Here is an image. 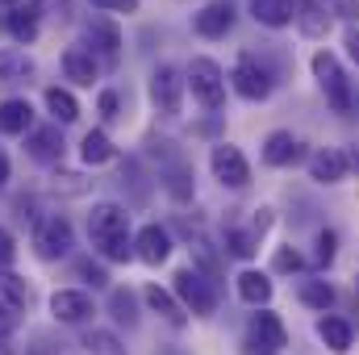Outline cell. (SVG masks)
Here are the masks:
<instances>
[{"instance_id": "cell-39", "label": "cell", "mask_w": 359, "mask_h": 355, "mask_svg": "<svg viewBox=\"0 0 359 355\" xmlns=\"http://www.w3.org/2000/svg\"><path fill=\"white\" fill-rule=\"evenodd\" d=\"M343 46H347V55H351V63L359 67V25L347 29V38H343Z\"/></svg>"}, {"instance_id": "cell-17", "label": "cell", "mask_w": 359, "mask_h": 355, "mask_svg": "<svg viewBox=\"0 0 359 355\" xmlns=\"http://www.w3.org/2000/svg\"><path fill=\"white\" fill-rule=\"evenodd\" d=\"M255 343H264L271 355L280 351V347H288V330H284V322L271 314V309H259L255 318H251V330H247Z\"/></svg>"}, {"instance_id": "cell-25", "label": "cell", "mask_w": 359, "mask_h": 355, "mask_svg": "<svg viewBox=\"0 0 359 355\" xmlns=\"http://www.w3.org/2000/svg\"><path fill=\"white\" fill-rule=\"evenodd\" d=\"M292 0H251V17L268 29H288L292 25Z\"/></svg>"}, {"instance_id": "cell-11", "label": "cell", "mask_w": 359, "mask_h": 355, "mask_svg": "<svg viewBox=\"0 0 359 355\" xmlns=\"http://www.w3.org/2000/svg\"><path fill=\"white\" fill-rule=\"evenodd\" d=\"M192 29L201 38H226L234 29V4L230 0H209L196 17H192Z\"/></svg>"}, {"instance_id": "cell-24", "label": "cell", "mask_w": 359, "mask_h": 355, "mask_svg": "<svg viewBox=\"0 0 359 355\" xmlns=\"http://www.w3.org/2000/svg\"><path fill=\"white\" fill-rule=\"evenodd\" d=\"M25 305H29V288H25V280L0 267V314L13 318V314H21Z\"/></svg>"}, {"instance_id": "cell-10", "label": "cell", "mask_w": 359, "mask_h": 355, "mask_svg": "<svg viewBox=\"0 0 359 355\" xmlns=\"http://www.w3.org/2000/svg\"><path fill=\"white\" fill-rule=\"evenodd\" d=\"M292 25L305 34V38H326L330 25H334V8L326 0H292Z\"/></svg>"}, {"instance_id": "cell-18", "label": "cell", "mask_w": 359, "mask_h": 355, "mask_svg": "<svg viewBox=\"0 0 359 355\" xmlns=\"http://www.w3.org/2000/svg\"><path fill=\"white\" fill-rule=\"evenodd\" d=\"M142 301H147L163 322H172V326H184V322H188V309L180 305V297L168 293V288H159V284H147V288H142Z\"/></svg>"}, {"instance_id": "cell-4", "label": "cell", "mask_w": 359, "mask_h": 355, "mask_svg": "<svg viewBox=\"0 0 359 355\" xmlns=\"http://www.w3.org/2000/svg\"><path fill=\"white\" fill-rule=\"evenodd\" d=\"M184 80H188L192 96H196L209 113H217V109L226 105V72H222V63H213V59H192L188 72H184Z\"/></svg>"}, {"instance_id": "cell-13", "label": "cell", "mask_w": 359, "mask_h": 355, "mask_svg": "<svg viewBox=\"0 0 359 355\" xmlns=\"http://www.w3.org/2000/svg\"><path fill=\"white\" fill-rule=\"evenodd\" d=\"M134 255L142 260V264H151V267H159V264H168V255H172V234L163 230V226H142L138 230V239H134Z\"/></svg>"}, {"instance_id": "cell-35", "label": "cell", "mask_w": 359, "mask_h": 355, "mask_svg": "<svg viewBox=\"0 0 359 355\" xmlns=\"http://www.w3.org/2000/svg\"><path fill=\"white\" fill-rule=\"evenodd\" d=\"M76 272H80L84 280H92V288H104V284H109L104 267H100V264H92V260H80V264H76Z\"/></svg>"}, {"instance_id": "cell-44", "label": "cell", "mask_w": 359, "mask_h": 355, "mask_svg": "<svg viewBox=\"0 0 359 355\" xmlns=\"http://www.w3.org/2000/svg\"><path fill=\"white\" fill-rule=\"evenodd\" d=\"M355 293H359V276H355Z\"/></svg>"}, {"instance_id": "cell-28", "label": "cell", "mask_w": 359, "mask_h": 355, "mask_svg": "<svg viewBox=\"0 0 359 355\" xmlns=\"http://www.w3.org/2000/svg\"><path fill=\"white\" fill-rule=\"evenodd\" d=\"M46 109H50L55 126H72V121L80 117V100L67 88H46Z\"/></svg>"}, {"instance_id": "cell-34", "label": "cell", "mask_w": 359, "mask_h": 355, "mask_svg": "<svg viewBox=\"0 0 359 355\" xmlns=\"http://www.w3.org/2000/svg\"><path fill=\"white\" fill-rule=\"evenodd\" d=\"M113 314H117V322L134 326V322H138V318H134V297H130V293H113Z\"/></svg>"}, {"instance_id": "cell-26", "label": "cell", "mask_w": 359, "mask_h": 355, "mask_svg": "<svg viewBox=\"0 0 359 355\" xmlns=\"http://www.w3.org/2000/svg\"><path fill=\"white\" fill-rule=\"evenodd\" d=\"M25 76H34V59L17 46H4L0 51V84H17Z\"/></svg>"}, {"instance_id": "cell-33", "label": "cell", "mask_w": 359, "mask_h": 355, "mask_svg": "<svg viewBox=\"0 0 359 355\" xmlns=\"http://www.w3.org/2000/svg\"><path fill=\"white\" fill-rule=\"evenodd\" d=\"M334 251H339V234H334V230H322V234H318V251H313V260L326 267L330 260H334Z\"/></svg>"}, {"instance_id": "cell-45", "label": "cell", "mask_w": 359, "mask_h": 355, "mask_svg": "<svg viewBox=\"0 0 359 355\" xmlns=\"http://www.w3.org/2000/svg\"><path fill=\"white\" fill-rule=\"evenodd\" d=\"M355 109H359V96H355Z\"/></svg>"}, {"instance_id": "cell-9", "label": "cell", "mask_w": 359, "mask_h": 355, "mask_svg": "<svg viewBox=\"0 0 359 355\" xmlns=\"http://www.w3.org/2000/svg\"><path fill=\"white\" fill-rule=\"evenodd\" d=\"M50 314H55V322H67V326H84V322H92L96 305H92L88 293H80V288H59V293L50 297Z\"/></svg>"}, {"instance_id": "cell-29", "label": "cell", "mask_w": 359, "mask_h": 355, "mask_svg": "<svg viewBox=\"0 0 359 355\" xmlns=\"http://www.w3.org/2000/svg\"><path fill=\"white\" fill-rule=\"evenodd\" d=\"M297 297H301V305H309V309H330L334 305V284L330 280H301V288H297Z\"/></svg>"}, {"instance_id": "cell-12", "label": "cell", "mask_w": 359, "mask_h": 355, "mask_svg": "<svg viewBox=\"0 0 359 355\" xmlns=\"http://www.w3.org/2000/svg\"><path fill=\"white\" fill-rule=\"evenodd\" d=\"M88 55L92 59H104V63H117L121 59V29L113 25V21H104V17H96L88 25Z\"/></svg>"}, {"instance_id": "cell-5", "label": "cell", "mask_w": 359, "mask_h": 355, "mask_svg": "<svg viewBox=\"0 0 359 355\" xmlns=\"http://www.w3.org/2000/svg\"><path fill=\"white\" fill-rule=\"evenodd\" d=\"M176 297L192 314H213L217 309V284L201 267H180L176 272Z\"/></svg>"}, {"instance_id": "cell-41", "label": "cell", "mask_w": 359, "mask_h": 355, "mask_svg": "<svg viewBox=\"0 0 359 355\" xmlns=\"http://www.w3.org/2000/svg\"><path fill=\"white\" fill-rule=\"evenodd\" d=\"M8 172H13V168H8V155L0 151V192H4V184H8Z\"/></svg>"}, {"instance_id": "cell-38", "label": "cell", "mask_w": 359, "mask_h": 355, "mask_svg": "<svg viewBox=\"0 0 359 355\" xmlns=\"http://www.w3.org/2000/svg\"><path fill=\"white\" fill-rule=\"evenodd\" d=\"M100 117H104V121L117 117V92H100Z\"/></svg>"}, {"instance_id": "cell-32", "label": "cell", "mask_w": 359, "mask_h": 355, "mask_svg": "<svg viewBox=\"0 0 359 355\" xmlns=\"http://www.w3.org/2000/svg\"><path fill=\"white\" fill-rule=\"evenodd\" d=\"M305 260H301V251L297 247H276V255H271V272H301Z\"/></svg>"}, {"instance_id": "cell-27", "label": "cell", "mask_w": 359, "mask_h": 355, "mask_svg": "<svg viewBox=\"0 0 359 355\" xmlns=\"http://www.w3.org/2000/svg\"><path fill=\"white\" fill-rule=\"evenodd\" d=\"M117 151H113V142H109V134L104 130H88L84 134V142H80V159L88 163V168H100V163H109Z\"/></svg>"}, {"instance_id": "cell-31", "label": "cell", "mask_w": 359, "mask_h": 355, "mask_svg": "<svg viewBox=\"0 0 359 355\" xmlns=\"http://www.w3.org/2000/svg\"><path fill=\"white\" fill-rule=\"evenodd\" d=\"M84 347H88V355H126V347L117 343V335H109V330H92L84 339Z\"/></svg>"}, {"instance_id": "cell-43", "label": "cell", "mask_w": 359, "mask_h": 355, "mask_svg": "<svg viewBox=\"0 0 359 355\" xmlns=\"http://www.w3.org/2000/svg\"><path fill=\"white\" fill-rule=\"evenodd\" d=\"M0 355H8V343H4V335H0Z\"/></svg>"}, {"instance_id": "cell-16", "label": "cell", "mask_w": 359, "mask_h": 355, "mask_svg": "<svg viewBox=\"0 0 359 355\" xmlns=\"http://www.w3.org/2000/svg\"><path fill=\"white\" fill-rule=\"evenodd\" d=\"M25 151H29V159H38V163H59V159H63V130H59V126L29 130Z\"/></svg>"}, {"instance_id": "cell-37", "label": "cell", "mask_w": 359, "mask_h": 355, "mask_svg": "<svg viewBox=\"0 0 359 355\" xmlns=\"http://www.w3.org/2000/svg\"><path fill=\"white\" fill-rule=\"evenodd\" d=\"M96 8H109V13H138V0H92Z\"/></svg>"}, {"instance_id": "cell-15", "label": "cell", "mask_w": 359, "mask_h": 355, "mask_svg": "<svg viewBox=\"0 0 359 355\" xmlns=\"http://www.w3.org/2000/svg\"><path fill=\"white\" fill-rule=\"evenodd\" d=\"M305 168H309V180H318V184H339V180H347V155L334 147H318Z\"/></svg>"}, {"instance_id": "cell-30", "label": "cell", "mask_w": 359, "mask_h": 355, "mask_svg": "<svg viewBox=\"0 0 359 355\" xmlns=\"http://www.w3.org/2000/svg\"><path fill=\"white\" fill-rule=\"evenodd\" d=\"M226 247H230L234 260H251L255 247H259V234L255 230H226Z\"/></svg>"}, {"instance_id": "cell-14", "label": "cell", "mask_w": 359, "mask_h": 355, "mask_svg": "<svg viewBox=\"0 0 359 355\" xmlns=\"http://www.w3.org/2000/svg\"><path fill=\"white\" fill-rule=\"evenodd\" d=\"M301 159V138L292 130H271L264 138V163L268 168H292Z\"/></svg>"}, {"instance_id": "cell-3", "label": "cell", "mask_w": 359, "mask_h": 355, "mask_svg": "<svg viewBox=\"0 0 359 355\" xmlns=\"http://www.w3.org/2000/svg\"><path fill=\"white\" fill-rule=\"evenodd\" d=\"M230 84H234V92L243 100L259 105V100H268L271 92H276V72H271L259 55H238V63L230 72Z\"/></svg>"}, {"instance_id": "cell-23", "label": "cell", "mask_w": 359, "mask_h": 355, "mask_svg": "<svg viewBox=\"0 0 359 355\" xmlns=\"http://www.w3.org/2000/svg\"><path fill=\"white\" fill-rule=\"evenodd\" d=\"M29 126H34V109H29V100H4L0 105V134H8V138H17V134H29Z\"/></svg>"}, {"instance_id": "cell-7", "label": "cell", "mask_w": 359, "mask_h": 355, "mask_svg": "<svg viewBox=\"0 0 359 355\" xmlns=\"http://www.w3.org/2000/svg\"><path fill=\"white\" fill-rule=\"evenodd\" d=\"M209 168H213V180L222 188H247L251 184V163L234 142H217L209 151Z\"/></svg>"}, {"instance_id": "cell-19", "label": "cell", "mask_w": 359, "mask_h": 355, "mask_svg": "<svg viewBox=\"0 0 359 355\" xmlns=\"http://www.w3.org/2000/svg\"><path fill=\"white\" fill-rule=\"evenodd\" d=\"M318 339H322L334 355H347V351H351V343H355V330H351V322H347V318L326 314V318H318Z\"/></svg>"}, {"instance_id": "cell-46", "label": "cell", "mask_w": 359, "mask_h": 355, "mask_svg": "<svg viewBox=\"0 0 359 355\" xmlns=\"http://www.w3.org/2000/svg\"><path fill=\"white\" fill-rule=\"evenodd\" d=\"M4 4H13V0H4Z\"/></svg>"}, {"instance_id": "cell-20", "label": "cell", "mask_w": 359, "mask_h": 355, "mask_svg": "<svg viewBox=\"0 0 359 355\" xmlns=\"http://www.w3.org/2000/svg\"><path fill=\"white\" fill-rule=\"evenodd\" d=\"M38 25H42V4L38 0H29V4H21V8L8 13V34L17 42H25V46L38 38Z\"/></svg>"}, {"instance_id": "cell-2", "label": "cell", "mask_w": 359, "mask_h": 355, "mask_svg": "<svg viewBox=\"0 0 359 355\" xmlns=\"http://www.w3.org/2000/svg\"><path fill=\"white\" fill-rule=\"evenodd\" d=\"M309 67H313V80H318V88H322V96L330 100L334 113H351V109H355V96H351V84H347V72H343V63H339L330 51H313Z\"/></svg>"}, {"instance_id": "cell-36", "label": "cell", "mask_w": 359, "mask_h": 355, "mask_svg": "<svg viewBox=\"0 0 359 355\" xmlns=\"http://www.w3.org/2000/svg\"><path fill=\"white\" fill-rule=\"evenodd\" d=\"M13 260H17V239L0 226V267L8 272V267H13Z\"/></svg>"}, {"instance_id": "cell-40", "label": "cell", "mask_w": 359, "mask_h": 355, "mask_svg": "<svg viewBox=\"0 0 359 355\" xmlns=\"http://www.w3.org/2000/svg\"><path fill=\"white\" fill-rule=\"evenodd\" d=\"M339 13H343L347 21H359V0H339Z\"/></svg>"}, {"instance_id": "cell-6", "label": "cell", "mask_w": 359, "mask_h": 355, "mask_svg": "<svg viewBox=\"0 0 359 355\" xmlns=\"http://www.w3.org/2000/svg\"><path fill=\"white\" fill-rule=\"evenodd\" d=\"M72 247H76V230H72V222H67L63 213H50V217L38 222V230H34V251H38L42 260H63Z\"/></svg>"}, {"instance_id": "cell-22", "label": "cell", "mask_w": 359, "mask_h": 355, "mask_svg": "<svg viewBox=\"0 0 359 355\" xmlns=\"http://www.w3.org/2000/svg\"><path fill=\"white\" fill-rule=\"evenodd\" d=\"M238 297H243L247 305H255V309H268V301H271V280H268V272H255V267L238 272Z\"/></svg>"}, {"instance_id": "cell-1", "label": "cell", "mask_w": 359, "mask_h": 355, "mask_svg": "<svg viewBox=\"0 0 359 355\" xmlns=\"http://www.w3.org/2000/svg\"><path fill=\"white\" fill-rule=\"evenodd\" d=\"M88 239H92V247H96L104 260L126 264V260L134 255V239H130V213H126V205H117V201H100V205H92Z\"/></svg>"}, {"instance_id": "cell-8", "label": "cell", "mask_w": 359, "mask_h": 355, "mask_svg": "<svg viewBox=\"0 0 359 355\" xmlns=\"http://www.w3.org/2000/svg\"><path fill=\"white\" fill-rule=\"evenodd\" d=\"M184 92H188L184 72L172 67V63H159V67H155V76H151V100H155V109H159V113H168V117H176L180 105H184Z\"/></svg>"}, {"instance_id": "cell-21", "label": "cell", "mask_w": 359, "mask_h": 355, "mask_svg": "<svg viewBox=\"0 0 359 355\" xmlns=\"http://www.w3.org/2000/svg\"><path fill=\"white\" fill-rule=\"evenodd\" d=\"M63 76H67L72 84L92 88V84H96V59H92L84 46H67V51H63Z\"/></svg>"}, {"instance_id": "cell-42", "label": "cell", "mask_w": 359, "mask_h": 355, "mask_svg": "<svg viewBox=\"0 0 359 355\" xmlns=\"http://www.w3.org/2000/svg\"><path fill=\"white\" fill-rule=\"evenodd\" d=\"M343 155H347V168H359V147L355 151H343Z\"/></svg>"}]
</instances>
